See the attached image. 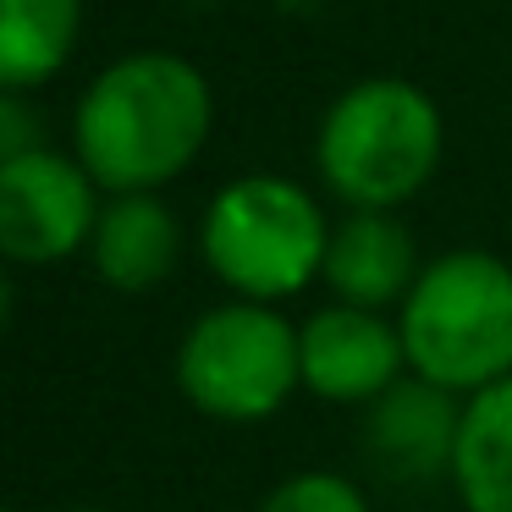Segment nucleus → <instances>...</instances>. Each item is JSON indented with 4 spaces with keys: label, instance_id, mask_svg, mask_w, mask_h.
<instances>
[{
    "label": "nucleus",
    "instance_id": "7",
    "mask_svg": "<svg viewBox=\"0 0 512 512\" xmlns=\"http://www.w3.org/2000/svg\"><path fill=\"white\" fill-rule=\"evenodd\" d=\"M298 353L303 386L325 402H380L408 364L397 325L380 320V309H353V303L309 314L298 325Z\"/></svg>",
    "mask_w": 512,
    "mask_h": 512
},
{
    "label": "nucleus",
    "instance_id": "6",
    "mask_svg": "<svg viewBox=\"0 0 512 512\" xmlns=\"http://www.w3.org/2000/svg\"><path fill=\"white\" fill-rule=\"evenodd\" d=\"M78 155L28 149L0 160V248L12 265H61L94 237L105 204Z\"/></svg>",
    "mask_w": 512,
    "mask_h": 512
},
{
    "label": "nucleus",
    "instance_id": "5",
    "mask_svg": "<svg viewBox=\"0 0 512 512\" xmlns=\"http://www.w3.org/2000/svg\"><path fill=\"white\" fill-rule=\"evenodd\" d=\"M177 386L221 424H259L303 386L298 331L270 303L232 298L199 314L177 347Z\"/></svg>",
    "mask_w": 512,
    "mask_h": 512
},
{
    "label": "nucleus",
    "instance_id": "4",
    "mask_svg": "<svg viewBox=\"0 0 512 512\" xmlns=\"http://www.w3.org/2000/svg\"><path fill=\"white\" fill-rule=\"evenodd\" d=\"M204 265L248 303H281L325 270L331 226L287 177H237L210 199L199 226Z\"/></svg>",
    "mask_w": 512,
    "mask_h": 512
},
{
    "label": "nucleus",
    "instance_id": "9",
    "mask_svg": "<svg viewBox=\"0 0 512 512\" xmlns=\"http://www.w3.org/2000/svg\"><path fill=\"white\" fill-rule=\"evenodd\" d=\"M89 254L100 281H111L116 292H149L177 270L182 221L160 193H111L89 237Z\"/></svg>",
    "mask_w": 512,
    "mask_h": 512
},
{
    "label": "nucleus",
    "instance_id": "10",
    "mask_svg": "<svg viewBox=\"0 0 512 512\" xmlns=\"http://www.w3.org/2000/svg\"><path fill=\"white\" fill-rule=\"evenodd\" d=\"M452 391H435L430 380H397L380 397L375 419H369V446L391 474H430V468L452 463L457 446V419L452 413Z\"/></svg>",
    "mask_w": 512,
    "mask_h": 512
},
{
    "label": "nucleus",
    "instance_id": "3",
    "mask_svg": "<svg viewBox=\"0 0 512 512\" xmlns=\"http://www.w3.org/2000/svg\"><path fill=\"white\" fill-rule=\"evenodd\" d=\"M441 111L419 83L364 78L325 111L314 160L325 188L353 210H397L441 166Z\"/></svg>",
    "mask_w": 512,
    "mask_h": 512
},
{
    "label": "nucleus",
    "instance_id": "2",
    "mask_svg": "<svg viewBox=\"0 0 512 512\" xmlns=\"http://www.w3.org/2000/svg\"><path fill=\"white\" fill-rule=\"evenodd\" d=\"M408 369L435 391H485L512 375V265L485 248H452L402 298Z\"/></svg>",
    "mask_w": 512,
    "mask_h": 512
},
{
    "label": "nucleus",
    "instance_id": "8",
    "mask_svg": "<svg viewBox=\"0 0 512 512\" xmlns=\"http://www.w3.org/2000/svg\"><path fill=\"white\" fill-rule=\"evenodd\" d=\"M325 281L336 303L353 309H386L413 292V237L391 210H353L342 226H331L325 248Z\"/></svg>",
    "mask_w": 512,
    "mask_h": 512
},
{
    "label": "nucleus",
    "instance_id": "1",
    "mask_svg": "<svg viewBox=\"0 0 512 512\" xmlns=\"http://www.w3.org/2000/svg\"><path fill=\"white\" fill-rule=\"evenodd\" d=\"M210 122L215 94L204 72L171 50H138L83 89L72 155L105 193H155L199 160Z\"/></svg>",
    "mask_w": 512,
    "mask_h": 512
},
{
    "label": "nucleus",
    "instance_id": "13",
    "mask_svg": "<svg viewBox=\"0 0 512 512\" xmlns=\"http://www.w3.org/2000/svg\"><path fill=\"white\" fill-rule=\"evenodd\" d=\"M259 512H369V501H364V490H358L347 474L309 468V474L281 479V485L265 496Z\"/></svg>",
    "mask_w": 512,
    "mask_h": 512
},
{
    "label": "nucleus",
    "instance_id": "14",
    "mask_svg": "<svg viewBox=\"0 0 512 512\" xmlns=\"http://www.w3.org/2000/svg\"><path fill=\"white\" fill-rule=\"evenodd\" d=\"M61 512H100V507H61Z\"/></svg>",
    "mask_w": 512,
    "mask_h": 512
},
{
    "label": "nucleus",
    "instance_id": "11",
    "mask_svg": "<svg viewBox=\"0 0 512 512\" xmlns=\"http://www.w3.org/2000/svg\"><path fill=\"white\" fill-rule=\"evenodd\" d=\"M452 479L468 512H512V375L468 397L457 419Z\"/></svg>",
    "mask_w": 512,
    "mask_h": 512
},
{
    "label": "nucleus",
    "instance_id": "12",
    "mask_svg": "<svg viewBox=\"0 0 512 512\" xmlns=\"http://www.w3.org/2000/svg\"><path fill=\"white\" fill-rule=\"evenodd\" d=\"M83 0H0V83L28 94L50 83L78 50Z\"/></svg>",
    "mask_w": 512,
    "mask_h": 512
}]
</instances>
